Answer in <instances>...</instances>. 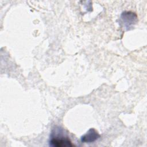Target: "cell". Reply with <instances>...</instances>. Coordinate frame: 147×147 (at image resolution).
Listing matches in <instances>:
<instances>
[{
    "mask_svg": "<svg viewBox=\"0 0 147 147\" xmlns=\"http://www.w3.org/2000/svg\"><path fill=\"white\" fill-rule=\"evenodd\" d=\"M49 145L54 147H68L75 146L68 137H64L61 135L56 136H52L49 141Z\"/></svg>",
    "mask_w": 147,
    "mask_h": 147,
    "instance_id": "obj_1",
    "label": "cell"
},
{
    "mask_svg": "<svg viewBox=\"0 0 147 147\" xmlns=\"http://www.w3.org/2000/svg\"><path fill=\"white\" fill-rule=\"evenodd\" d=\"M99 137V134L94 129H90L81 137V141L84 143H91L96 140Z\"/></svg>",
    "mask_w": 147,
    "mask_h": 147,
    "instance_id": "obj_2",
    "label": "cell"
}]
</instances>
